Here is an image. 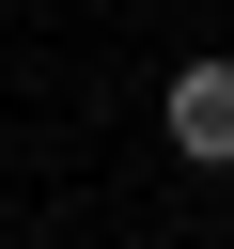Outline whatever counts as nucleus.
Instances as JSON below:
<instances>
[{
	"label": "nucleus",
	"mask_w": 234,
	"mask_h": 249,
	"mask_svg": "<svg viewBox=\"0 0 234 249\" xmlns=\"http://www.w3.org/2000/svg\"><path fill=\"white\" fill-rule=\"evenodd\" d=\"M156 124H172V156H203V171H234V62H187V78L156 93Z\"/></svg>",
	"instance_id": "f257e3e1"
}]
</instances>
